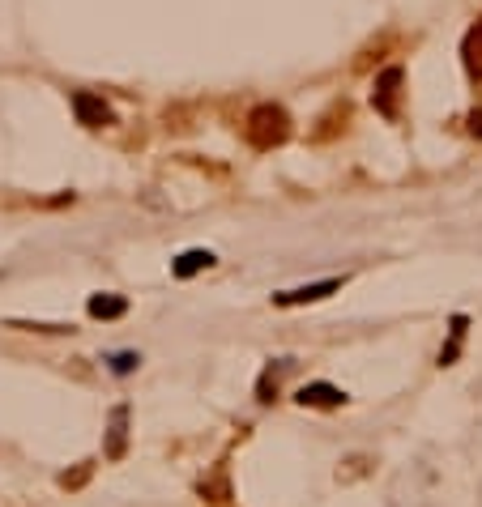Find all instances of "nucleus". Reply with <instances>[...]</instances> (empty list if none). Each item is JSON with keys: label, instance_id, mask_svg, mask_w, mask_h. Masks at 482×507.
<instances>
[{"label": "nucleus", "instance_id": "f257e3e1", "mask_svg": "<svg viewBox=\"0 0 482 507\" xmlns=\"http://www.w3.org/2000/svg\"><path fill=\"white\" fill-rule=\"evenodd\" d=\"M243 137H248L256 150H273V145H282L286 137H290V115H286L282 107H273V102H261V107L248 115Z\"/></svg>", "mask_w": 482, "mask_h": 507}, {"label": "nucleus", "instance_id": "f03ea898", "mask_svg": "<svg viewBox=\"0 0 482 507\" xmlns=\"http://www.w3.org/2000/svg\"><path fill=\"white\" fill-rule=\"evenodd\" d=\"M401 82H406V73L393 64V69H384L376 77V90H371V107L384 115V120H398V94H401Z\"/></svg>", "mask_w": 482, "mask_h": 507}, {"label": "nucleus", "instance_id": "7ed1b4c3", "mask_svg": "<svg viewBox=\"0 0 482 507\" xmlns=\"http://www.w3.org/2000/svg\"><path fill=\"white\" fill-rule=\"evenodd\" d=\"M338 290H341V278H325V282L295 286V290H282V295H273V307H308V303H320V298L338 295Z\"/></svg>", "mask_w": 482, "mask_h": 507}, {"label": "nucleus", "instance_id": "20e7f679", "mask_svg": "<svg viewBox=\"0 0 482 507\" xmlns=\"http://www.w3.org/2000/svg\"><path fill=\"white\" fill-rule=\"evenodd\" d=\"M295 401L303 409H338V405H346V393L329 380H312V384H299Z\"/></svg>", "mask_w": 482, "mask_h": 507}, {"label": "nucleus", "instance_id": "39448f33", "mask_svg": "<svg viewBox=\"0 0 482 507\" xmlns=\"http://www.w3.org/2000/svg\"><path fill=\"white\" fill-rule=\"evenodd\" d=\"M73 115H77V124H85V128L115 124V112L99 99V94H90V90H77V94H73Z\"/></svg>", "mask_w": 482, "mask_h": 507}, {"label": "nucleus", "instance_id": "423d86ee", "mask_svg": "<svg viewBox=\"0 0 482 507\" xmlns=\"http://www.w3.org/2000/svg\"><path fill=\"white\" fill-rule=\"evenodd\" d=\"M213 260H218V256H213L210 248H188V252H180L175 260H171V278H175V282H188V278H197V273L213 268Z\"/></svg>", "mask_w": 482, "mask_h": 507}, {"label": "nucleus", "instance_id": "0eeeda50", "mask_svg": "<svg viewBox=\"0 0 482 507\" xmlns=\"http://www.w3.org/2000/svg\"><path fill=\"white\" fill-rule=\"evenodd\" d=\"M290 366H295L290 358H273V363L261 371V380H256V401H261V405H270L273 396H278V384H282V375Z\"/></svg>", "mask_w": 482, "mask_h": 507}, {"label": "nucleus", "instance_id": "6e6552de", "mask_svg": "<svg viewBox=\"0 0 482 507\" xmlns=\"http://www.w3.org/2000/svg\"><path fill=\"white\" fill-rule=\"evenodd\" d=\"M124 444H128V405H120V409H112V426H107V448H103V456L120 461L124 456Z\"/></svg>", "mask_w": 482, "mask_h": 507}, {"label": "nucleus", "instance_id": "1a4fd4ad", "mask_svg": "<svg viewBox=\"0 0 482 507\" xmlns=\"http://www.w3.org/2000/svg\"><path fill=\"white\" fill-rule=\"evenodd\" d=\"M85 311L94 320H120V316H128V298L124 295H90Z\"/></svg>", "mask_w": 482, "mask_h": 507}, {"label": "nucleus", "instance_id": "9d476101", "mask_svg": "<svg viewBox=\"0 0 482 507\" xmlns=\"http://www.w3.org/2000/svg\"><path fill=\"white\" fill-rule=\"evenodd\" d=\"M466 328H469L466 316H453V325H448V346L440 350V366L457 363V354H461V346H466Z\"/></svg>", "mask_w": 482, "mask_h": 507}, {"label": "nucleus", "instance_id": "9b49d317", "mask_svg": "<svg viewBox=\"0 0 482 507\" xmlns=\"http://www.w3.org/2000/svg\"><path fill=\"white\" fill-rule=\"evenodd\" d=\"M461 52H466V69L469 73H482V22L466 34V47H461Z\"/></svg>", "mask_w": 482, "mask_h": 507}, {"label": "nucleus", "instance_id": "f8f14e48", "mask_svg": "<svg viewBox=\"0 0 482 507\" xmlns=\"http://www.w3.org/2000/svg\"><path fill=\"white\" fill-rule=\"evenodd\" d=\"M107 366H112V375H133L137 366H142V354L137 350H120V354H107Z\"/></svg>", "mask_w": 482, "mask_h": 507}, {"label": "nucleus", "instance_id": "ddd939ff", "mask_svg": "<svg viewBox=\"0 0 482 507\" xmlns=\"http://www.w3.org/2000/svg\"><path fill=\"white\" fill-rule=\"evenodd\" d=\"M469 132H474V137H482V112L469 115Z\"/></svg>", "mask_w": 482, "mask_h": 507}]
</instances>
